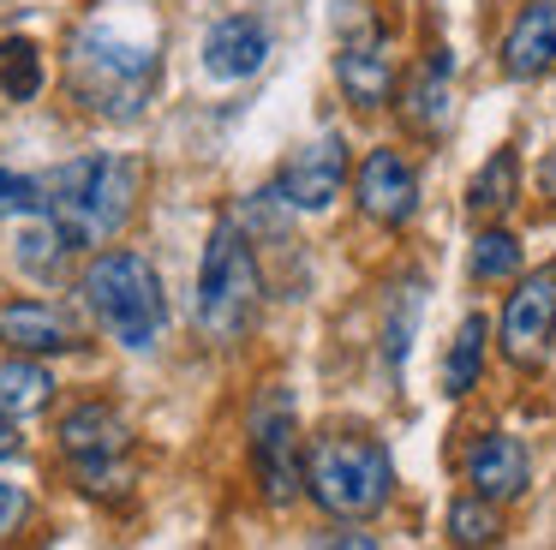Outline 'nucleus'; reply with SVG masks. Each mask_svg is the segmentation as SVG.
<instances>
[{
	"instance_id": "nucleus-1",
	"label": "nucleus",
	"mask_w": 556,
	"mask_h": 550,
	"mask_svg": "<svg viewBox=\"0 0 556 550\" xmlns=\"http://www.w3.org/2000/svg\"><path fill=\"white\" fill-rule=\"evenodd\" d=\"M162 78V36L126 0H102L97 12L73 24L66 36V90L85 114L109 120V126H132L144 120L150 96Z\"/></svg>"
},
{
	"instance_id": "nucleus-2",
	"label": "nucleus",
	"mask_w": 556,
	"mask_h": 550,
	"mask_svg": "<svg viewBox=\"0 0 556 550\" xmlns=\"http://www.w3.org/2000/svg\"><path fill=\"white\" fill-rule=\"evenodd\" d=\"M78 293H85L90 317L109 341H121L126 353H144L162 341L168 329V293H162V275L150 258L138 251H97L78 275Z\"/></svg>"
},
{
	"instance_id": "nucleus-3",
	"label": "nucleus",
	"mask_w": 556,
	"mask_h": 550,
	"mask_svg": "<svg viewBox=\"0 0 556 550\" xmlns=\"http://www.w3.org/2000/svg\"><path fill=\"white\" fill-rule=\"evenodd\" d=\"M144 167L132 155H78L49 174V215L73 234V246H109L138 210Z\"/></svg>"
},
{
	"instance_id": "nucleus-4",
	"label": "nucleus",
	"mask_w": 556,
	"mask_h": 550,
	"mask_svg": "<svg viewBox=\"0 0 556 550\" xmlns=\"http://www.w3.org/2000/svg\"><path fill=\"white\" fill-rule=\"evenodd\" d=\"M257 299H264V270L233 215H216L204 239V263H198V329L210 347H240L252 335Z\"/></svg>"
},
{
	"instance_id": "nucleus-5",
	"label": "nucleus",
	"mask_w": 556,
	"mask_h": 550,
	"mask_svg": "<svg viewBox=\"0 0 556 550\" xmlns=\"http://www.w3.org/2000/svg\"><path fill=\"white\" fill-rule=\"evenodd\" d=\"M395 490V461L383 442L353 437V430H329L305 449V497L336 521H365L377 514Z\"/></svg>"
},
{
	"instance_id": "nucleus-6",
	"label": "nucleus",
	"mask_w": 556,
	"mask_h": 550,
	"mask_svg": "<svg viewBox=\"0 0 556 550\" xmlns=\"http://www.w3.org/2000/svg\"><path fill=\"white\" fill-rule=\"evenodd\" d=\"M61 454L73 466L78 490L90 497H126L132 485V425L114 401H78L61 413Z\"/></svg>"
},
{
	"instance_id": "nucleus-7",
	"label": "nucleus",
	"mask_w": 556,
	"mask_h": 550,
	"mask_svg": "<svg viewBox=\"0 0 556 550\" xmlns=\"http://www.w3.org/2000/svg\"><path fill=\"white\" fill-rule=\"evenodd\" d=\"M252 478L269 509H288L305 490V454H300V425H293L288 389H269L252 407Z\"/></svg>"
},
{
	"instance_id": "nucleus-8",
	"label": "nucleus",
	"mask_w": 556,
	"mask_h": 550,
	"mask_svg": "<svg viewBox=\"0 0 556 550\" xmlns=\"http://www.w3.org/2000/svg\"><path fill=\"white\" fill-rule=\"evenodd\" d=\"M496 341H503L508 365H520V371L544 365V353L556 341V258L515 282V293L503 305V323H496Z\"/></svg>"
},
{
	"instance_id": "nucleus-9",
	"label": "nucleus",
	"mask_w": 556,
	"mask_h": 550,
	"mask_svg": "<svg viewBox=\"0 0 556 550\" xmlns=\"http://www.w3.org/2000/svg\"><path fill=\"white\" fill-rule=\"evenodd\" d=\"M276 186H281V198H288V210H329V203L341 198V186H348V138H341V132L305 138L300 150L288 155Z\"/></svg>"
},
{
	"instance_id": "nucleus-10",
	"label": "nucleus",
	"mask_w": 556,
	"mask_h": 550,
	"mask_svg": "<svg viewBox=\"0 0 556 550\" xmlns=\"http://www.w3.org/2000/svg\"><path fill=\"white\" fill-rule=\"evenodd\" d=\"M353 198H359V210L371 222L401 227L419 210V174H413V162L401 150H371L359 162V174H353Z\"/></svg>"
},
{
	"instance_id": "nucleus-11",
	"label": "nucleus",
	"mask_w": 556,
	"mask_h": 550,
	"mask_svg": "<svg viewBox=\"0 0 556 550\" xmlns=\"http://www.w3.org/2000/svg\"><path fill=\"white\" fill-rule=\"evenodd\" d=\"M269 60V30L264 18H252V12H228V18L210 24L204 36V72L222 84H240V78H257Z\"/></svg>"
},
{
	"instance_id": "nucleus-12",
	"label": "nucleus",
	"mask_w": 556,
	"mask_h": 550,
	"mask_svg": "<svg viewBox=\"0 0 556 550\" xmlns=\"http://www.w3.org/2000/svg\"><path fill=\"white\" fill-rule=\"evenodd\" d=\"M467 485L479 490V497H491V502L527 497V485H532L527 442L508 437V430H484V437L472 442V454H467Z\"/></svg>"
},
{
	"instance_id": "nucleus-13",
	"label": "nucleus",
	"mask_w": 556,
	"mask_h": 550,
	"mask_svg": "<svg viewBox=\"0 0 556 550\" xmlns=\"http://www.w3.org/2000/svg\"><path fill=\"white\" fill-rule=\"evenodd\" d=\"M336 84L348 90L353 108H383L389 96H395V54H389V42L377 30H359L341 42L336 54Z\"/></svg>"
},
{
	"instance_id": "nucleus-14",
	"label": "nucleus",
	"mask_w": 556,
	"mask_h": 550,
	"mask_svg": "<svg viewBox=\"0 0 556 550\" xmlns=\"http://www.w3.org/2000/svg\"><path fill=\"white\" fill-rule=\"evenodd\" d=\"M503 72L515 84H532L556 72V0H527L503 36Z\"/></svg>"
},
{
	"instance_id": "nucleus-15",
	"label": "nucleus",
	"mask_w": 556,
	"mask_h": 550,
	"mask_svg": "<svg viewBox=\"0 0 556 550\" xmlns=\"http://www.w3.org/2000/svg\"><path fill=\"white\" fill-rule=\"evenodd\" d=\"M0 347H13V353H73L78 347V329L66 323L61 305L49 299H13V305H0Z\"/></svg>"
},
{
	"instance_id": "nucleus-16",
	"label": "nucleus",
	"mask_w": 556,
	"mask_h": 550,
	"mask_svg": "<svg viewBox=\"0 0 556 550\" xmlns=\"http://www.w3.org/2000/svg\"><path fill=\"white\" fill-rule=\"evenodd\" d=\"M448 78H455L448 48H437V54L407 78V90H401V114H407L413 132H443L448 126V96H455V90H448Z\"/></svg>"
},
{
	"instance_id": "nucleus-17",
	"label": "nucleus",
	"mask_w": 556,
	"mask_h": 550,
	"mask_svg": "<svg viewBox=\"0 0 556 550\" xmlns=\"http://www.w3.org/2000/svg\"><path fill=\"white\" fill-rule=\"evenodd\" d=\"M515 198H520V155L503 143V150H491V162L467 179V215L472 222H496V215L515 210Z\"/></svg>"
},
{
	"instance_id": "nucleus-18",
	"label": "nucleus",
	"mask_w": 556,
	"mask_h": 550,
	"mask_svg": "<svg viewBox=\"0 0 556 550\" xmlns=\"http://www.w3.org/2000/svg\"><path fill=\"white\" fill-rule=\"evenodd\" d=\"M73 234H66L54 215H30L25 227H18V239H13V258H18V270L25 275H37V282H49V275H61V263L73 258Z\"/></svg>"
},
{
	"instance_id": "nucleus-19",
	"label": "nucleus",
	"mask_w": 556,
	"mask_h": 550,
	"mask_svg": "<svg viewBox=\"0 0 556 550\" xmlns=\"http://www.w3.org/2000/svg\"><path fill=\"white\" fill-rule=\"evenodd\" d=\"M484 347H491V323H484V311H467L460 329H455V341H448V359H443V395L448 401H460V395L479 383Z\"/></svg>"
},
{
	"instance_id": "nucleus-20",
	"label": "nucleus",
	"mask_w": 556,
	"mask_h": 550,
	"mask_svg": "<svg viewBox=\"0 0 556 550\" xmlns=\"http://www.w3.org/2000/svg\"><path fill=\"white\" fill-rule=\"evenodd\" d=\"M54 395V377L37 365V353H13V359H0V407L7 413H42Z\"/></svg>"
},
{
	"instance_id": "nucleus-21",
	"label": "nucleus",
	"mask_w": 556,
	"mask_h": 550,
	"mask_svg": "<svg viewBox=\"0 0 556 550\" xmlns=\"http://www.w3.org/2000/svg\"><path fill=\"white\" fill-rule=\"evenodd\" d=\"M42 90V48L30 36H7L0 42V96L7 102H37Z\"/></svg>"
},
{
	"instance_id": "nucleus-22",
	"label": "nucleus",
	"mask_w": 556,
	"mask_h": 550,
	"mask_svg": "<svg viewBox=\"0 0 556 550\" xmlns=\"http://www.w3.org/2000/svg\"><path fill=\"white\" fill-rule=\"evenodd\" d=\"M503 538V514H496V502L491 497H455L448 502V545H496Z\"/></svg>"
},
{
	"instance_id": "nucleus-23",
	"label": "nucleus",
	"mask_w": 556,
	"mask_h": 550,
	"mask_svg": "<svg viewBox=\"0 0 556 550\" xmlns=\"http://www.w3.org/2000/svg\"><path fill=\"white\" fill-rule=\"evenodd\" d=\"M467 270H472V282H508V275L520 270V239L508 234V227H484V234L472 239Z\"/></svg>"
},
{
	"instance_id": "nucleus-24",
	"label": "nucleus",
	"mask_w": 556,
	"mask_h": 550,
	"mask_svg": "<svg viewBox=\"0 0 556 550\" xmlns=\"http://www.w3.org/2000/svg\"><path fill=\"white\" fill-rule=\"evenodd\" d=\"M0 215H49V179L0 167Z\"/></svg>"
},
{
	"instance_id": "nucleus-25",
	"label": "nucleus",
	"mask_w": 556,
	"mask_h": 550,
	"mask_svg": "<svg viewBox=\"0 0 556 550\" xmlns=\"http://www.w3.org/2000/svg\"><path fill=\"white\" fill-rule=\"evenodd\" d=\"M413 323H419V282L401 287V305L389 311V329H383V359H389V371H401V359H407Z\"/></svg>"
},
{
	"instance_id": "nucleus-26",
	"label": "nucleus",
	"mask_w": 556,
	"mask_h": 550,
	"mask_svg": "<svg viewBox=\"0 0 556 550\" xmlns=\"http://www.w3.org/2000/svg\"><path fill=\"white\" fill-rule=\"evenodd\" d=\"M25 514H30V497L18 485H0V538L7 533H18L25 526Z\"/></svg>"
},
{
	"instance_id": "nucleus-27",
	"label": "nucleus",
	"mask_w": 556,
	"mask_h": 550,
	"mask_svg": "<svg viewBox=\"0 0 556 550\" xmlns=\"http://www.w3.org/2000/svg\"><path fill=\"white\" fill-rule=\"evenodd\" d=\"M312 545H353V550H377L371 533H359V526H329V533H317Z\"/></svg>"
},
{
	"instance_id": "nucleus-28",
	"label": "nucleus",
	"mask_w": 556,
	"mask_h": 550,
	"mask_svg": "<svg viewBox=\"0 0 556 550\" xmlns=\"http://www.w3.org/2000/svg\"><path fill=\"white\" fill-rule=\"evenodd\" d=\"M18 454V430H13V413L0 407V461H13Z\"/></svg>"
}]
</instances>
